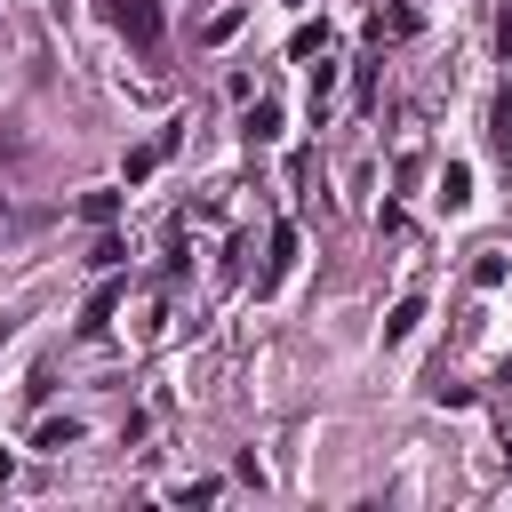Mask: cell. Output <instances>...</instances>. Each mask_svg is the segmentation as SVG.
Instances as JSON below:
<instances>
[{
    "mask_svg": "<svg viewBox=\"0 0 512 512\" xmlns=\"http://www.w3.org/2000/svg\"><path fill=\"white\" fill-rule=\"evenodd\" d=\"M104 8H112V24H120V32H128L144 56L160 48V0H104Z\"/></svg>",
    "mask_w": 512,
    "mask_h": 512,
    "instance_id": "cell-1",
    "label": "cell"
},
{
    "mask_svg": "<svg viewBox=\"0 0 512 512\" xmlns=\"http://www.w3.org/2000/svg\"><path fill=\"white\" fill-rule=\"evenodd\" d=\"M112 304H120V288H96V296H88V320H80V336H96V328L112 320Z\"/></svg>",
    "mask_w": 512,
    "mask_h": 512,
    "instance_id": "cell-4",
    "label": "cell"
},
{
    "mask_svg": "<svg viewBox=\"0 0 512 512\" xmlns=\"http://www.w3.org/2000/svg\"><path fill=\"white\" fill-rule=\"evenodd\" d=\"M416 320H424V296H400V304H392V320H384V336H392V344H400V336H408V328H416Z\"/></svg>",
    "mask_w": 512,
    "mask_h": 512,
    "instance_id": "cell-2",
    "label": "cell"
},
{
    "mask_svg": "<svg viewBox=\"0 0 512 512\" xmlns=\"http://www.w3.org/2000/svg\"><path fill=\"white\" fill-rule=\"evenodd\" d=\"M496 144H504V152H512V96H504V104H496Z\"/></svg>",
    "mask_w": 512,
    "mask_h": 512,
    "instance_id": "cell-9",
    "label": "cell"
},
{
    "mask_svg": "<svg viewBox=\"0 0 512 512\" xmlns=\"http://www.w3.org/2000/svg\"><path fill=\"white\" fill-rule=\"evenodd\" d=\"M240 128H248V136H256V144H264V136H280V112H272V104H256V112H248V120H240Z\"/></svg>",
    "mask_w": 512,
    "mask_h": 512,
    "instance_id": "cell-6",
    "label": "cell"
},
{
    "mask_svg": "<svg viewBox=\"0 0 512 512\" xmlns=\"http://www.w3.org/2000/svg\"><path fill=\"white\" fill-rule=\"evenodd\" d=\"M112 208H120L112 192H88V200H80V216H88V224H112Z\"/></svg>",
    "mask_w": 512,
    "mask_h": 512,
    "instance_id": "cell-8",
    "label": "cell"
},
{
    "mask_svg": "<svg viewBox=\"0 0 512 512\" xmlns=\"http://www.w3.org/2000/svg\"><path fill=\"white\" fill-rule=\"evenodd\" d=\"M440 200L464 208V200H472V168H448V176H440Z\"/></svg>",
    "mask_w": 512,
    "mask_h": 512,
    "instance_id": "cell-5",
    "label": "cell"
},
{
    "mask_svg": "<svg viewBox=\"0 0 512 512\" xmlns=\"http://www.w3.org/2000/svg\"><path fill=\"white\" fill-rule=\"evenodd\" d=\"M288 256H296V232L280 224V232H272V272H264V280H280V272H288Z\"/></svg>",
    "mask_w": 512,
    "mask_h": 512,
    "instance_id": "cell-7",
    "label": "cell"
},
{
    "mask_svg": "<svg viewBox=\"0 0 512 512\" xmlns=\"http://www.w3.org/2000/svg\"><path fill=\"white\" fill-rule=\"evenodd\" d=\"M72 440H80V424H72V416H48V424L32 432V448H72Z\"/></svg>",
    "mask_w": 512,
    "mask_h": 512,
    "instance_id": "cell-3",
    "label": "cell"
},
{
    "mask_svg": "<svg viewBox=\"0 0 512 512\" xmlns=\"http://www.w3.org/2000/svg\"><path fill=\"white\" fill-rule=\"evenodd\" d=\"M504 48H512V0H504Z\"/></svg>",
    "mask_w": 512,
    "mask_h": 512,
    "instance_id": "cell-10",
    "label": "cell"
}]
</instances>
